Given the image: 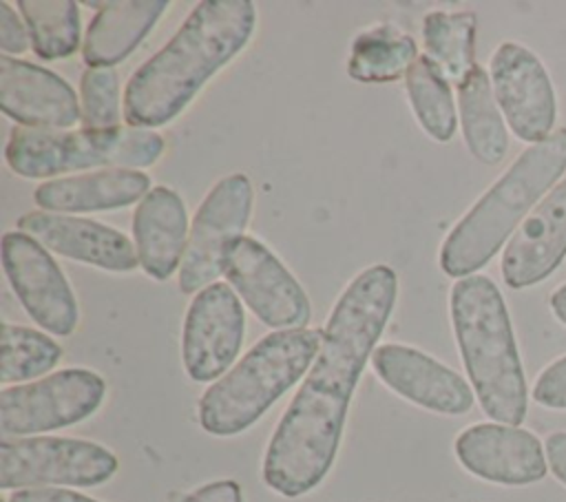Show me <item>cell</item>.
I'll return each mask as SVG.
<instances>
[{
    "label": "cell",
    "instance_id": "cell-1",
    "mask_svg": "<svg viewBox=\"0 0 566 502\" xmlns=\"http://www.w3.org/2000/svg\"><path fill=\"white\" fill-rule=\"evenodd\" d=\"M389 265L365 268L349 281L323 330L321 349L279 420L263 456V482L279 495L316 489L338 453L358 378L396 305Z\"/></svg>",
    "mask_w": 566,
    "mask_h": 502
},
{
    "label": "cell",
    "instance_id": "cell-2",
    "mask_svg": "<svg viewBox=\"0 0 566 502\" xmlns=\"http://www.w3.org/2000/svg\"><path fill=\"white\" fill-rule=\"evenodd\" d=\"M256 9L250 0H203L177 33L150 55L124 88V119L133 128H159L195 100L252 38Z\"/></svg>",
    "mask_w": 566,
    "mask_h": 502
},
{
    "label": "cell",
    "instance_id": "cell-3",
    "mask_svg": "<svg viewBox=\"0 0 566 502\" xmlns=\"http://www.w3.org/2000/svg\"><path fill=\"white\" fill-rule=\"evenodd\" d=\"M564 170L566 128H557L544 142L528 146L453 226L440 248L442 272L464 279L484 268Z\"/></svg>",
    "mask_w": 566,
    "mask_h": 502
},
{
    "label": "cell",
    "instance_id": "cell-4",
    "mask_svg": "<svg viewBox=\"0 0 566 502\" xmlns=\"http://www.w3.org/2000/svg\"><path fill=\"white\" fill-rule=\"evenodd\" d=\"M451 323L458 349L484 414L517 427L528 407L526 378L506 303L484 274L458 279L451 287Z\"/></svg>",
    "mask_w": 566,
    "mask_h": 502
},
{
    "label": "cell",
    "instance_id": "cell-5",
    "mask_svg": "<svg viewBox=\"0 0 566 502\" xmlns=\"http://www.w3.org/2000/svg\"><path fill=\"white\" fill-rule=\"evenodd\" d=\"M323 330H279L256 341L248 354L199 398V425L212 436H237L252 427L312 367Z\"/></svg>",
    "mask_w": 566,
    "mask_h": 502
},
{
    "label": "cell",
    "instance_id": "cell-6",
    "mask_svg": "<svg viewBox=\"0 0 566 502\" xmlns=\"http://www.w3.org/2000/svg\"><path fill=\"white\" fill-rule=\"evenodd\" d=\"M155 130L115 126L104 130H38L15 126L4 146V161L24 179H42L86 168H148L164 155Z\"/></svg>",
    "mask_w": 566,
    "mask_h": 502
},
{
    "label": "cell",
    "instance_id": "cell-7",
    "mask_svg": "<svg viewBox=\"0 0 566 502\" xmlns=\"http://www.w3.org/2000/svg\"><path fill=\"white\" fill-rule=\"evenodd\" d=\"M117 471L104 445L82 438L33 436L0 440V489L97 487Z\"/></svg>",
    "mask_w": 566,
    "mask_h": 502
},
{
    "label": "cell",
    "instance_id": "cell-8",
    "mask_svg": "<svg viewBox=\"0 0 566 502\" xmlns=\"http://www.w3.org/2000/svg\"><path fill=\"white\" fill-rule=\"evenodd\" d=\"M252 181L243 172L219 179L203 197L190 223L188 245L179 265V290L197 294L226 272L234 243L245 237L252 217Z\"/></svg>",
    "mask_w": 566,
    "mask_h": 502
},
{
    "label": "cell",
    "instance_id": "cell-9",
    "mask_svg": "<svg viewBox=\"0 0 566 502\" xmlns=\"http://www.w3.org/2000/svg\"><path fill=\"white\" fill-rule=\"evenodd\" d=\"M104 396V378L84 367H69L35 383L4 387L0 391V433L2 438H20L71 427L93 416Z\"/></svg>",
    "mask_w": 566,
    "mask_h": 502
},
{
    "label": "cell",
    "instance_id": "cell-10",
    "mask_svg": "<svg viewBox=\"0 0 566 502\" xmlns=\"http://www.w3.org/2000/svg\"><path fill=\"white\" fill-rule=\"evenodd\" d=\"M226 279L268 327L301 330L312 316L310 299L281 259L256 237H241L228 254Z\"/></svg>",
    "mask_w": 566,
    "mask_h": 502
},
{
    "label": "cell",
    "instance_id": "cell-11",
    "mask_svg": "<svg viewBox=\"0 0 566 502\" xmlns=\"http://www.w3.org/2000/svg\"><path fill=\"white\" fill-rule=\"evenodd\" d=\"M2 268L24 312L46 332L69 336L80 310L71 283L49 250L22 230L2 234Z\"/></svg>",
    "mask_w": 566,
    "mask_h": 502
},
{
    "label": "cell",
    "instance_id": "cell-12",
    "mask_svg": "<svg viewBox=\"0 0 566 502\" xmlns=\"http://www.w3.org/2000/svg\"><path fill=\"white\" fill-rule=\"evenodd\" d=\"M495 102L513 135L531 146L555 126L557 97L544 62L520 42H502L489 62Z\"/></svg>",
    "mask_w": 566,
    "mask_h": 502
},
{
    "label": "cell",
    "instance_id": "cell-13",
    "mask_svg": "<svg viewBox=\"0 0 566 502\" xmlns=\"http://www.w3.org/2000/svg\"><path fill=\"white\" fill-rule=\"evenodd\" d=\"M245 334V312L230 283L214 281L186 310L181 360L190 380L210 383L230 372Z\"/></svg>",
    "mask_w": 566,
    "mask_h": 502
},
{
    "label": "cell",
    "instance_id": "cell-14",
    "mask_svg": "<svg viewBox=\"0 0 566 502\" xmlns=\"http://www.w3.org/2000/svg\"><path fill=\"white\" fill-rule=\"evenodd\" d=\"M455 458L460 464L489 482L520 487L546 475L542 442L526 429L502 422H478L458 433Z\"/></svg>",
    "mask_w": 566,
    "mask_h": 502
},
{
    "label": "cell",
    "instance_id": "cell-15",
    "mask_svg": "<svg viewBox=\"0 0 566 502\" xmlns=\"http://www.w3.org/2000/svg\"><path fill=\"white\" fill-rule=\"evenodd\" d=\"M376 376L398 396L436 414L460 416L473 407L469 383L433 356L400 343L378 345L371 354Z\"/></svg>",
    "mask_w": 566,
    "mask_h": 502
},
{
    "label": "cell",
    "instance_id": "cell-16",
    "mask_svg": "<svg viewBox=\"0 0 566 502\" xmlns=\"http://www.w3.org/2000/svg\"><path fill=\"white\" fill-rule=\"evenodd\" d=\"M0 106L22 128L66 130L82 122L80 100L64 77L11 55H0Z\"/></svg>",
    "mask_w": 566,
    "mask_h": 502
},
{
    "label": "cell",
    "instance_id": "cell-17",
    "mask_svg": "<svg viewBox=\"0 0 566 502\" xmlns=\"http://www.w3.org/2000/svg\"><path fill=\"white\" fill-rule=\"evenodd\" d=\"M15 223L18 230L66 259L108 272H130L139 265L133 241L124 232L95 219L33 210L22 215Z\"/></svg>",
    "mask_w": 566,
    "mask_h": 502
},
{
    "label": "cell",
    "instance_id": "cell-18",
    "mask_svg": "<svg viewBox=\"0 0 566 502\" xmlns=\"http://www.w3.org/2000/svg\"><path fill=\"white\" fill-rule=\"evenodd\" d=\"M566 257V179L528 212L502 252V276L522 290L553 274Z\"/></svg>",
    "mask_w": 566,
    "mask_h": 502
},
{
    "label": "cell",
    "instance_id": "cell-19",
    "mask_svg": "<svg viewBox=\"0 0 566 502\" xmlns=\"http://www.w3.org/2000/svg\"><path fill=\"white\" fill-rule=\"evenodd\" d=\"M188 215L179 192L155 186L133 212V241L142 270L166 281L181 265L188 245Z\"/></svg>",
    "mask_w": 566,
    "mask_h": 502
},
{
    "label": "cell",
    "instance_id": "cell-20",
    "mask_svg": "<svg viewBox=\"0 0 566 502\" xmlns=\"http://www.w3.org/2000/svg\"><path fill=\"white\" fill-rule=\"evenodd\" d=\"M150 177L130 168H104L84 175L49 179L33 190V201L46 212L77 215L119 210L150 192Z\"/></svg>",
    "mask_w": 566,
    "mask_h": 502
},
{
    "label": "cell",
    "instance_id": "cell-21",
    "mask_svg": "<svg viewBox=\"0 0 566 502\" xmlns=\"http://www.w3.org/2000/svg\"><path fill=\"white\" fill-rule=\"evenodd\" d=\"M97 13L88 22L82 57L88 69H113L126 60L168 9V0L86 2Z\"/></svg>",
    "mask_w": 566,
    "mask_h": 502
},
{
    "label": "cell",
    "instance_id": "cell-22",
    "mask_svg": "<svg viewBox=\"0 0 566 502\" xmlns=\"http://www.w3.org/2000/svg\"><path fill=\"white\" fill-rule=\"evenodd\" d=\"M458 106L469 153L486 166L500 164L509 150V133L493 95L491 77L480 64L458 86Z\"/></svg>",
    "mask_w": 566,
    "mask_h": 502
},
{
    "label": "cell",
    "instance_id": "cell-23",
    "mask_svg": "<svg viewBox=\"0 0 566 502\" xmlns=\"http://www.w3.org/2000/svg\"><path fill=\"white\" fill-rule=\"evenodd\" d=\"M418 60L416 40L396 24H378L358 33L349 46L347 75L363 84L394 82Z\"/></svg>",
    "mask_w": 566,
    "mask_h": 502
},
{
    "label": "cell",
    "instance_id": "cell-24",
    "mask_svg": "<svg viewBox=\"0 0 566 502\" xmlns=\"http://www.w3.org/2000/svg\"><path fill=\"white\" fill-rule=\"evenodd\" d=\"M475 29L471 11H429L422 20V40L427 57L455 84V88L475 71Z\"/></svg>",
    "mask_w": 566,
    "mask_h": 502
},
{
    "label": "cell",
    "instance_id": "cell-25",
    "mask_svg": "<svg viewBox=\"0 0 566 502\" xmlns=\"http://www.w3.org/2000/svg\"><path fill=\"white\" fill-rule=\"evenodd\" d=\"M405 88L420 128L436 142H449L458 128L455 102L449 80L427 57L418 55L405 75Z\"/></svg>",
    "mask_w": 566,
    "mask_h": 502
},
{
    "label": "cell",
    "instance_id": "cell-26",
    "mask_svg": "<svg viewBox=\"0 0 566 502\" xmlns=\"http://www.w3.org/2000/svg\"><path fill=\"white\" fill-rule=\"evenodd\" d=\"M31 49L42 60H62L80 49V7L73 0H18Z\"/></svg>",
    "mask_w": 566,
    "mask_h": 502
},
{
    "label": "cell",
    "instance_id": "cell-27",
    "mask_svg": "<svg viewBox=\"0 0 566 502\" xmlns=\"http://www.w3.org/2000/svg\"><path fill=\"white\" fill-rule=\"evenodd\" d=\"M62 356V347L46 334L27 327L2 323L0 341V380L22 383L53 369Z\"/></svg>",
    "mask_w": 566,
    "mask_h": 502
},
{
    "label": "cell",
    "instance_id": "cell-28",
    "mask_svg": "<svg viewBox=\"0 0 566 502\" xmlns=\"http://www.w3.org/2000/svg\"><path fill=\"white\" fill-rule=\"evenodd\" d=\"M80 106L82 128L104 130L119 126L122 100H119V73L115 69H88L80 80Z\"/></svg>",
    "mask_w": 566,
    "mask_h": 502
},
{
    "label": "cell",
    "instance_id": "cell-29",
    "mask_svg": "<svg viewBox=\"0 0 566 502\" xmlns=\"http://www.w3.org/2000/svg\"><path fill=\"white\" fill-rule=\"evenodd\" d=\"M533 398L551 409H566V356L553 360L535 380Z\"/></svg>",
    "mask_w": 566,
    "mask_h": 502
},
{
    "label": "cell",
    "instance_id": "cell-30",
    "mask_svg": "<svg viewBox=\"0 0 566 502\" xmlns=\"http://www.w3.org/2000/svg\"><path fill=\"white\" fill-rule=\"evenodd\" d=\"M29 29L9 2H0V49L2 55H20L29 49Z\"/></svg>",
    "mask_w": 566,
    "mask_h": 502
},
{
    "label": "cell",
    "instance_id": "cell-31",
    "mask_svg": "<svg viewBox=\"0 0 566 502\" xmlns=\"http://www.w3.org/2000/svg\"><path fill=\"white\" fill-rule=\"evenodd\" d=\"M179 502H243V498L234 480H214L190 491Z\"/></svg>",
    "mask_w": 566,
    "mask_h": 502
},
{
    "label": "cell",
    "instance_id": "cell-32",
    "mask_svg": "<svg viewBox=\"0 0 566 502\" xmlns=\"http://www.w3.org/2000/svg\"><path fill=\"white\" fill-rule=\"evenodd\" d=\"M4 502H97L88 495H82L71 489H55V487H44V489H20L13 491Z\"/></svg>",
    "mask_w": 566,
    "mask_h": 502
},
{
    "label": "cell",
    "instance_id": "cell-33",
    "mask_svg": "<svg viewBox=\"0 0 566 502\" xmlns=\"http://www.w3.org/2000/svg\"><path fill=\"white\" fill-rule=\"evenodd\" d=\"M546 462L557 480L566 484V431H555L546 438Z\"/></svg>",
    "mask_w": 566,
    "mask_h": 502
},
{
    "label": "cell",
    "instance_id": "cell-34",
    "mask_svg": "<svg viewBox=\"0 0 566 502\" xmlns=\"http://www.w3.org/2000/svg\"><path fill=\"white\" fill-rule=\"evenodd\" d=\"M551 310H553V314L566 325V283H562V285L551 294Z\"/></svg>",
    "mask_w": 566,
    "mask_h": 502
}]
</instances>
